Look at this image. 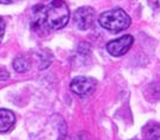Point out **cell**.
<instances>
[{
  "instance_id": "cell-1",
  "label": "cell",
  "mask_w": 160,
  "mask_h": 140,
  "mask_svg": "<svg viewBox=\"0 0 160 140\" xmlns=\"http://www.w3.org/2000/svg\"><path fill=\"white\" fill-rule=\"evenodd\" d=\"M32 28L36 32L56 31L63 29L70 18L68 5L63 0H48L33 8Z\"/></svg>"
},
{
  "instance_id": "cell-2",
  "label": "cell",
  "mask_w": 160,
  "mask_h": 140,
  "mask_svg": "<svg viewBox=\"0 0 160 140\" xmlns=\"http://www.w3.org/2000/svg\"><path fill=\"white\" fill-rule=\"evenodd\" d=\"M98 23L103 29L118 33L131 26L132 19L126 12L121 8H113L102 12L98 17Z\"/></svg>"
},
{
  "instance_id": "cell-3",
  "label": "cell",
  "mask_w": 160,
  "mask_h": 140,
  "mask_svg": "<svg viewBox=\"0 0 160 140\" xmlns=\"http://www.w3.org/2000/svg\"><path fill=\"white\" fill-rule=\"evenodd\" d=\"M97 82L92 77H87V76H77L70 83V88L76 95L78 96H89L92 95L95 89H96Z\"/></svg>"
},
{
  "instance_id": "cell-4",
  "label": "cell",
  "mask_w": 160,
  "mask_h": 140,
  "mask_svg": "<svg viewBox=\"0 0 160 140\" xmlns=\"http://www.w3.org/2000/svg\"><path fill=\"white\" fill-rule=\"evenodd\" d=\"M94 20H95V11L90 6L80 7L74 13L75 25L82 31L90 29L94 25Z\"/></svg>"
},
{
  "instance_id": "cell-5",
  "label": "cell",
  "mask_w": 160,
  "mask_h": 140,
  "mask_svg": "<svg viewBox=\"0 0 160 140\" xmlns=\"http://www.w3.org/2000/svg\"><path fill=\"white\" fill-rule=\"evenodd\" d=\"M134 43V38L131 35H125L121 38L110 41L107 43V51L114 57H120L122 55L128 52V50L132 48Z\"/></svg>"
},
{
  "instance_id": "cell-6",
  "label": "cell",
  "mask_w": 160,
  "mask_h": 140,
  "mask_svg": "<svg viewBox=\"0 0 160 140\" xmlns=\"http://www.w3.org/2000/svg\"><path fill=\"white\" fill-rule=\"evenodd\" d=\"M16 117L14 113L10 109H0V133H6L14 126Z\"/></svg>"
},
{
  "instance_id": "cell-7",
  "label": "cell",
  "mask_w": 160,
  "mask_h": 140,
  "mask_svg": "<svg viewBox=\"0 0 160 140\" xmlns=\"http://www.w3.org/2000/svg\"><path fill=\"white\" fill-rule=\"evenodd\" d=\"M13 68L17 72H25L30 68V61L24 56H18L13 61Z\"/></svg>"
},
{
  "instance_id": "cell-8",
  "label": "cell",
  "mask_w": 160,
  "mask_h": 140,
  "mask_svg": "<svg viewBox=\"0 0 160 140\" xmlns=\"http://www.w3.org/2000/svg\"><path fill=\"white\" fill-rule=\"evenodd\" d=\"M146 140H160V125L149 126L146 131Z\"/></svg>"
},
{
  "instance_id": "cell-9",
  "label": "cell",
  "mask_w": 160,
  "mask_h": 140,
  "mask_svg": "<svg viewBox=\"0 0 160 140\" xmlns=\"http://www.w3.org/2000/svg\"><path fill=\"white\" fill-rule=\"evenodd\" d=\"M4 33H5V22H4L2 18L0 17V43H1V41H2Z\"/></svg>"
},
{
  "instance_id": "cell-10",
  "label": "cell",
  "mask_w": 160,
  "mask_h": 140,
  "mask_svg": "<svg viewBox=\"0 0 160 140\" xmlns=\"http://www.w3.org/2000/svg\"><path fill=\"white\" fill-rule=\"evenodd\" d=\"M147 1H148L149 5L152 6L153 8L160 11V0H147Z\"/></svg>"
},
{
  "instance_id": "cell-11",
  "label": "cell",
  "mask_w": 160,
  "mask_h": 140,
  "mask_svg": "<svg viewBox=\"0 0 160 140\" xmlns=\"http://www.w3.org/2000/svg\"><path fill=\"white\" fill-rule=\"evenodd\" d=\"M8 72L7 71H5V70L2 69V70H0V81L1 80H6V78H8Z\"/></svg>"
},
{
  "instance_id": "cell-12",
  "label": "cell",
  "mask_w": 160,
  "mask_h": 140,
  "mask_svg": "<svg viewBox=\"0 0 160 140\" xmlns=\"http://www.w3.org/2000/svg\"><path fill=\"white\" fill-rule=\"evenodd\" d=\"M17 0H0V4H5V5H8V4H13L16 2Z\"/></svg>"
},
{
  "instance_id": "cell-13",
  "label": "cell",
  "mask_w": 160,
  "mask_h": 140,
  "mask_svg": "<svg viewBox=\"0 0 160 140\" xmlns=\"http://www.w3.org/2000/svg\"><path fill=\"white\" fill-rule=\"evenodd\" d=\"M133 140H139V139H133Z\"/></svg>"
}]
</instances>
